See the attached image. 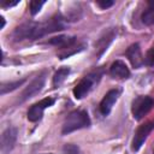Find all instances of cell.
<instances>
[{
	"mask_svg": "<svg viewBox=\"0 0 154 154\" xmlns=\"http://www.w3.org/2000/svg\"><path fill=\"white\" fill-rule=\"evenodd\" d=\"M141 20L144 25H154V1H149L147 8L141 14Z\"/></svg>",
	"mask_w": 154,
	"mask_h": 154,
	"instance_id": "4fadbf2b",
	"label": "cell"
},
{
	"mask_svg": "<svg viewBox=\"0 0 154 154\" xmlns=\"http://www.w3.org/2000/svg\"><path fill=\"white\" fill-rule=\"evenodd\" d=\"M114 2L112 1V0H103V1H96V5L100 7V8H102V10H106V8H108V7H111L112 5H113Z\"/></svg>",
	"mask_w": 154,
	"mask_h": 154,
	"instance_id": "d6986e66",
	"label": "cell"
},
{
	"mask_svg": "<svg viewBox=\"0 0 154 154\" xmlns=\"http://www.w3.org/2000/svg\"><path fill=\"white\" fill-rule=\"evenodd\" d=\"M45 82H46V73L43 72L42 75L37 76L34 81H31V83L22 91V94L19 96V102H24V101L29 100L30 97H32L34 95H36L37 93H40L42 90V88L45 87Z\"/></svg>",
	"mask_w": 154,
	"mask_h": 154,
	"instance_id": "52a82bcc",
	"label": "cell"
},
{
	"mask_svg": "<svg viewBox=\"0 0 154 154\" xmlns=\"http://www.w3.org/2000/svg\"><path fill=\"white\" fill-rule=\"evenodd\" d=\"M43 5H45V1H38V0H32V1H30V4H29L30 13H31L32 16L37 14Z\"/></svg>",
	"mask_w": 154,
	"mask_h": 154,
	"instance_id": "2e32d148",
	"label": "cell"
},
{
	"mask_svg": "<svg viewBox=\"0 0 154 154\" xmlns=\"http://www.w3.org/2000/svg\"><path fill=\"white\" fill-rule=\"evenodd\" d=\"M0 19H1V28H0V29H2V28L5 26V19H4V17H2V16L0 17Z\"/></svg>",
	"mask_w": 154,
	"mask_h": 154,
	"instance_id": "44dd1931",
	"label": "cell"
},
{
	"mask_svg": "<svg viewBox=\"0 0 154 154\" xmlns=\"http://www.w3.org/2000/svg\"><path fill=\"white\" fill-rule=\"evenodd\" d=\"M125 55L128 57V59L130 60L131 65H132L135 69H138V67H141V66L144 64V59L142 58L141 48H140V45H138V43H132V45L125 51Z\"/></svg>",
	"mask_w": 154,
	"mask_h": 154,
	"instance_id": "8fae6325",
	"label": "cell"
},
{
	"mask_svg": "<svg viewBox=\"0 0 154 154\" xmlns=\"http://www.w3.org/2000/svg\"><path fill=\"white\" fill-rule=\"evenodd\" d=\"M154 106V100L147 95H140L132 100L131 113L136 120L142 119Z\"/></svg>",
	"mask_w": 154,
	"mask_h": 154,
	"instance_id": "277c9868",
	"label": "cell"
},
{
	"mask_svg": "<svg viewBox=\"0 0 154 154\" xmlns=\"http://www.w3.org/2000/svg\"><path fill=\"white\" fill-rule=\"evenodd\" d=\"M153 129H154V122H147L137 128V130L134 135L132 142H131V149L134 152L140 150V148L143 146V143L146 142V140L148 138V136Z\"/></svg>",
	"mask_w": 154,
	"mask_h": 154,
	"instance_id": "5b68a950",
	"label": "cell"
},
{
	"mask_svg": "<svg viewBox=\"0 0 154 154\" xmlns=\"http://www.w3.org/2000/svg\"><path fill=\"white\" fill-rule=\"evenodd\" d=\"M153 154H154V152H153Z\"/></svg>",
	"mask_w": 154,
	"mask_h": 154,
	"instance_id": "603a6c76",
	"label": "cell"
},
{
	"mask_svg": "<svg viewBox=\"0 0 154 154\" xmlns=\"http://www.w3.org/2000/svg\"><path fill=\"white\" fill-rule=\"evenodd\" d=\"M54 102H55V100H54L53 97L48 96V97H45V99L40 100L38 102L34 103V105L28 109V114H26V116H28V119H29L30 122H38V120L42 118V116H43V111H45L46 108L53 106Z\"/></svg>",
	"mask_w": 154,
	"mask_h": 154,
	"instance_id": "8992f818",
	"label": "cell"
},
{
	"mask_svg": "<svg viewBox=\"0 0 154 154\" xmlns=\"http://www.w3.org/2000/svg\"><path fill=\"white\" fill-rule=\"evenodd\" d=\"M63 153L64 154H78V147L75 144H65L63 147Z\"/></svg>",
	"mask_w": 154,
	"mask_h": 154,
	"instance_id": "e0dca14e",
	"label": "cell"
},
{
	"mask_svg": "<svg viewBox=\"0 0 154 154\" xmlns=\"http://www.w3.org/2000/svg\"><path fill=\"white\" fill-rule=\"evenodd\" d=\"M119 94H120V91L118 89H111L105 94V96L102 97V100L100 102V106H99L100 113L102 116L106 117V116H108L111 113L114 103L117 102V100L119 97Z\"/></svg>",
	"mask_w": 154,
	"mask_h": 154,
	"instance_id": "ba28073f",
	"label": "cell"
},
{
	"mask_svg": "<svg viewBox=\"0 0 154 154\" xmlns=\"http://www.w3.org/2000/svg\"><path fill=\"white\" fill-rule=\"evenodd\" d=\"M102 70L101 69H96L94 70L93 72L88 73L87 76H84L77 84L76 87L73 88V96L77 99V100H81L83 97H85L90 90L93 89V87L95 84L99 83V81L101 79L102 77Z\"/></svg>",
	"mask_w": 154,
	"mask_h": 154,
	"instance_id": "3957f363",
	"label": "cell"
},
{
	"mask_svg": "<svg viewBox=\"0 0 154 154\" xmlns=\"http://www.w3.org/2000/svg\"><path fill=\"white\" fill-rule=\"evenodd\" d=\"M65 28L66 19L60 13H57L43 22H26L20 24L13 30L12 37L14 38V41L37 40L48 34L61 31Z\"/></svg>",
	"mask_w": 154,
	"mask_h": 154,
	"instance_id": "6da1fadb",
	"label": "cell"
},
{
	"mask_svg": "<svg viewBox=\"0 0 154 154\" xmlns=\"http://www.w3.org/2000/svg\"><path fill=\"white\" fill-rule=\"evenodd\" d=\"M45 154H53V153H45Z\"/></svg>",
	"mask_w": 154,
	"mask_h": 154,
	"instance_id": "7402d4cb",
	"label": "cell"
},
{
	"mask_svg": "<svg viewBox=\"0 0 154 154\" xmlns=\"http://www.w3.org/2000/svg\"><path fill=\"white\" fill-rule=\"evenodd\" d=\"M109 75L113 78L124 79V78H129L130 70L123 60H116L114 63H112V65L109 67Z\"/></svg>",
	"mask_w": 154,
	"mask_h": 154,
	"instance_id": "7c38bea8",
	"label": "cell"
},
{
	"mask_svg": "<svg viewBox=\"0 0 154 154\" xmlns=\"http://www.w3.org/2000/svg\"><path fill=\"white\" fill-rule=\"evenodd\" d=\"M114 36H116V30L113 28H109V29L103 31V34L100 36V38L95 43V48H96V52H97L99 57H101L106 52L107 47L109 46V43L114 38Z\"/></svg>",
	"mask_w": 154,
	"mask_h": 154,
	"instance_id": "30bf717a",
	"label": "cell"
},
{
	"mask_svg": "<svg viewBox=\"0 0 154 154\" xmlns=\"http://www.w3.org/2000/svg\"><path fill=\"white\" fill-rule=\"evenodd\" d=\"M24 82H25V79H19V81H14V82L2 83L1 87H0V94H1V95H5L6 93H10V91L17 89L18 87H20Z\"/></svg>",
	"mask_w": 154,
	"mask_h": 154,
	"instance_id": "9a60e30c",
	"label": "cell"
},
{
	"mask_svg": "<svg viewBox=\"0 0 154 154\" xmlns=\"http://www.w3.org/2000/svg\"><path fill=\"white\" fill-rule=\"evenodd\" d=\"M90 123L91 122H90V118H89L87 111H83V109L72 111L65 118V120H64L61 134L66 135V134H70L72 131L79 130V129L89 128L90 126Z\"/></svg>",
	"mask_w": 154,
	"mask_h": 154,
	"instance_id": "7a4b0ae2",
	"label": "cell"
},
{
	"mask_svg": "<svg viewBox=\"0 0 154 154\" xmlns=\"http://www.w3.org/2000/svg\"><path fill=\"white\" fill-rule=\"evenodd\" d=\"M144 64H146V65H148V66H153V65H154V48L149 49V51H148V53L146 54Z\"/></svg>",
	"mask_w": 154,
	"mask_h": 154,
	"instance_id": "ac0fdd59",
	"label": "cell"
},
{
	"mask_svg": "<svg viewBox=\"0 0 154 154\" xmlns=\"http://www.w3.org/2000/svg\"><path fill=\"white\" fill-rule=\"evenodd\" d=\"M1 2V6L2 7H12V6H16V5H18L20 1L19 0H17V1H10V0H1L0 1Z\"/></svg>",
	"mask_w": 154,
	"mask_h": 154,
	"instance_id": "ffe728a7",
	"label": "cell"
},
{
	"mask_svg": "<svg viewBox=\"0 0 154 154\" xmlns=\"http://www.w3.org/2000/svg\"><path fill=\"white\" fill-rule=\"evenodd\" d=\"M16 141H17V129L13 126L5 129L1 134V152L6 154L10 150H12L16 144Z\"/></svg>",
	"mask_w": 154,
	"mask_h": 154,
	"instance_id": "9c48e42d",
	"label": "cell"
},
{
	"mask_svg": "<svg viewBox=\"0 0 154 154\" xmlns=\"http://www.w3.org/2000/svg\"><path fill=\"white\" fill-rule=\"evenodd\" d=\"M69 73H70V69L66 67V66L58 69V70L55 71L54 76H53V85H54L55 88L60 87L61 83H63V82L66 79V77L69 76Z\"/></svg>",
	"mask_w": 154,
	"mask_h": 154,
	"instance_id": "5bb4252c",
	"label": "cell"
}]
</instances>
